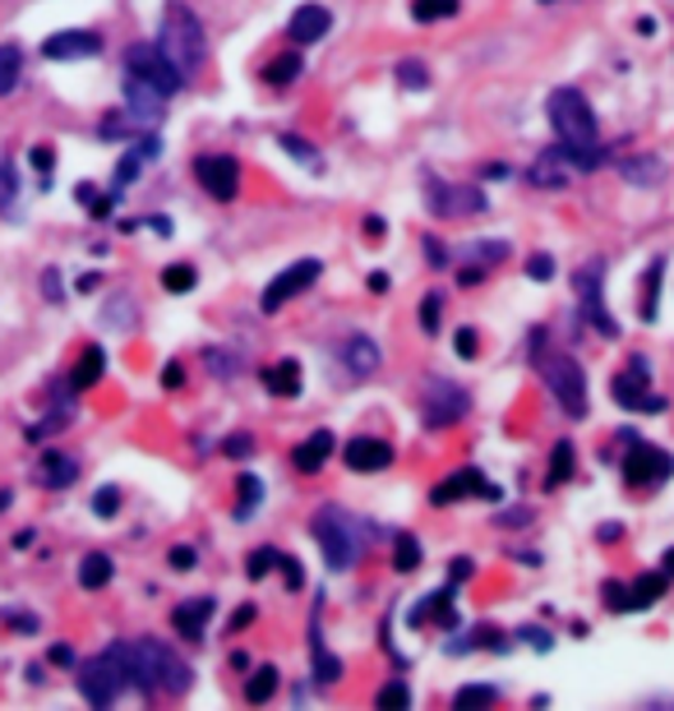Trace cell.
<instances>
[{
	"label": "cell",
	"mask_w": 674,
	"mask_h": 711,
	"mask_svg": "<svg viewBox=\"0 0 674 711\" xmlns=\"http://www.w3.org/2000/svg\"><path fill=\"white\" fill-rule=\"evenodd\" d=\"M568 477H573V443H559V449H555V467H550V485H559V481H568Z\"/></svg>",
	"instance_id": "ab89813d"
},
{
	"label": "cell",
	"mask_w": 674,
	"mask_h": 711,
	"mask_svg": "<svg viewBox=\"0 0 674 711\" xmlns=\"http://www.w3.org/2000/svg\"><path fill=\"white\" fill-rule=\"evenodd\" d=\"M393 568H398V573H417V568H421V541H417V536H398V545H393Z\"/></svg>",
	"instance_id": "d6a6232c"
},
{
	"label": "cell",
	"mask_w": 674,
	"mask_h": 711,
	"mask_svg": "<svg viewBox=\"0 0 674 711\" xmlns=\"http://www.w3.org/2000/svg\"><path fill=\"white\" fill-rule=\"evenodd\" d=\"M112 560L107 555H88L84 564H80V587H88V592H102V587H107L112 583Z\"/></svg>",
	"instance_id": "4316f807"
},
{
	"label": "cell",
	"mask_w": 674,
	"mask_h": 711,
	"mask_svg": "<svg viewBox=\"0 0 674 711\" xmlns=\"http://www.w3.org/2000/svg\"><path fill=\"white\" fill-rule=\"evenodd\" d=\"M333 449H337V439H333V430H315L305 443H296V453H292V462H296V471H305V477H315V471L333 458Z\"/></svg>",
	"instance_id": "e0dca14e"
},
{
	"label": "cell",
	"mask_w": 674,
	"mask_h": 711,
	"mask_svg": "<svg viewBox=\"0 0 674 711\" xmlns=\"http://www.w3.org/2000/svg\"><path fill=\"white\" fill-rule=\"evenodd\" d=\"M277 560H282L277 550H254V555H250V564H245V573H250L254 583H259V577H268V568H273Z\"/></svg>",
	"instance_id": "60d3db41"
},
{
	"label": "cell",
	"mask_w": 674,
	"mask_h": 711,
	"mask_svg": "<svg viewBox=\"0 0 674 711\" xmlns=\"http://www.w3.org/2000/svg\"><path fill=\"white\" fill-rule=\"evenodd\" d=\"M236 490H241V504H236V517H250V509H259V499H264V485H259L254 477H241V481H236Z\"/></svg>",
	"instance_id": "74e56055"
},
{
	"label": "cell",
	"mask_w": 674,
	"mask_h": 711,
	"mask_svg": "<svg viewBox=\"0 0 674 711\" xmlns=\"http://www.w3.org/2000/svg\"><path fill=\"white\" fill-rule=\"evenodd\" d=\"M301 56H296V51H282V56L277 61H268L264 65V84H273V88H282V84H292V79H301Z\"/></svg>",
	"instance_id": "484cf974"
},
{
	"label": "cell",
	"mask_w": 674,
	"mask_h": 711,
	"mask_svg": "<svg viewBox=\"0 0 674 711\" xmlns=\"http://www.w3.org/2000/svg\"><path fill=\"white\" fill-rule=\"evenodd\" d=\"M158 46H162V56L186 79L203 61H209V38H203V23L194 19L190 6H180V0H171V6H167V19H162V29H158Z\"/></svg>",
	"instance_id": "3957f363"
},
{
	"label": "cell",
	"mask_w": 674,
	"mask_h": 711,
	"mask_svg": "<svg viewBox=\"0 0 674 711\" xmlns=\"http://www.w3.org/2000/svg\"><path fill=\"white\" fill-rule=\"evenodd\" d=\"M116 509H120V490H112V485H107L102 494H93V513H97V517H112Z\"/></svg>",
	"instance_id": "b9f144b4"
},
{
	"label": "cell",
	"mask_w": 674,
	"mask_h": 711,
	"mask_svg": "<svg viewBox=\"0 0 674 711\" xmlns=\"http://www.w3.org/2000/svg\"><path fill=\"white\" fill-rule=\"evenodd\" d=\"M457 0H411V19L417 23H434V19H453Z\"/></svg>",
	"instance_id": "1f68e13d"
},
{
	"label": "cell",
	"mask_w": 674,
	"mask_h": 711,
	"mask_svg": "<svg viewBox=\"0 0 674 711\" xmlns=\"http://www.w3.org/2000/svg\"><path fill=\"white\" fill-rule=\"evenodd\" d=\"M540 375H546L550 393L559 398V407L568 416H587V379H582V365L573 356H550V360H540Z\"/></svg>",
	"instance_id": "8992f818"
},
{
	"label": "cell",
	"mask_w": 674,
	"mask_h": 711,
	"mask_svg": "<svg viewBox=\"0 0 674 711\" xmlns=\"http://www.w3.org/2000/svg\"><path fill=\"white\" fill-rule=\"evenodd\" d=\"M125 683H129V666H125L120 647H107L102 656H93V661L80 666V693L93 707H112L125 693Z\"/></svg>",
	"instance_id": "277c9868"
},
{
	"label": "cell",
	"mask_w": 674,
	"mask_h": 711,
	"mask_svg": "<svg viewBox=\"0 0 674 711\" xmlns=\"http://www.w3.org/2000/svg\"><path fill=\"white\" fill-rule=\"evenodd\" d=\"M38 477H42V485H51V490H65L74 477H80V462H74L70 453H42L38 458Z\"/></svg>",
	"instance_id": "44dd1931"
},
{
	"label": "cell",
	"mask_w": 674,
	"mask_h": 711,
	"mask_svg": "<svg viewBox=\"0 0 674 711\" xmlns=\"http://www.w3.org/2000/svg\"><path fill=\"white\" fill-rule=\"evenodd\" d=\"M102 375H107V352H102V347H88L84 356H80V365H74V388H93Z\"/></svg>",
	"instance_id": "d4e9b609"
},
{
	"label": "cell",
	"mask_w": 674,
	"mask_h": 711,
	"mask_svg": "<svg viewBox=\"0 0 674 711\" xmlns=\"http://www.w3.org/2000/svg\"><path fill=\"white\" fill-rule=\"evenodd\" d=\"M120 135H125V116L112 112L107 121H102V139H120Z\"/></svg>",
	"instance_id": "681fc988"
},
{
	"label": "cell",
	"mask_w": 674,
	"mask_h": 711,
	"mask_svg": "<svg viewBox=\"0 0 674 711\" xmlns=\"http://www.w3.org/2000/svg\"><path fill=\"white\" fill-rule=\"evenodd\" d=\"M29 157H33V167H38V171H42V176H46V171H51V148H33V153H29Z\"/></svg>",
	"instance_id": "11a10c76"
},
{
	"label": "cell",
	"mask_w": 674,
	"mask_h": 711,
	"mask_svg": "<svg viewBox=\"0 0 674 711\" xmlns=\"http://www.w3.org/2000/svg\"><path fill=\"white\" fill-rule=\"evenodd\" d=\"M97 51H102V38L88 33V29H80V33H51L42 42L46 61H88V56H97Z\"/></svg>",
	"instance_id": "9a60e30c"
},
{
	"label": "cell",
	"mask_w": 674,
	"mask_h": 711,
	"mask_svg": "<svg viewBox=\"0 0 674 711\" xmlns=\"http://www.w3.org/2000/svg\"><path fill=\"white\" fill-rule=\"evenodd\" d=\"M343 462L351 471H383V467H393V443H383V439H351L347 449H343Z\"/></svg>",
	"instance_id": "2e32d148"
},
{
	"label": "cell",
	"mask_w": 674,
	"mask_h": 711,
	"mask_svg": "<svg viewBox=\"0 0 674 711\" xmlns=\"http://www.w3.org/2000/svg\"><path fill=\"white\" fill-rule=\"evenodd\" d=\"M319 269H324L319 259H301V263H292L287 273H277V278L264 286V296H259V310H264V314H277L287 301H296V296L305 292V286H315V282H319Z\"/></svg>",
	"instance_id": "ba28073f"
},
{
	"label": "cell",
	"mask_w": 674,
	"mask_h": 711,
	"mask_svg": "<svg viewBox=\"0 0 674 711\" xmlns=\"http://www.w3.org/2000/svg\"><path fill=\"white\" fill-rule=\"evenodd\" d=\"M250 619H254V605H241V610L231 615V634H236V628H245Z\"/></svg>",
	"instance_id": "db71d44e"
},
{
	"label": "cell",
	"mask_w": 674,
	"mask_h": 711,
	"mask_svg": "<svg viewBox=\"0 0 674 711\" xmlns=\"http://www.w3.org/2000/svg\"><path fill=\"white\" fill-rule=\"evenodd\" d=\"M375 702H379L383 711H402V707H411V689H407L402 679H393V683H383Z\"/></svg>",
	"instance_id": "e575fe53"
},
{
	"label": "cell",
	"mask_w": 674,
	"mask_h": 711,
	"mask_svg": "<svg viewBox=\"0 0 674 711\" xmlns=\"http://www.w3.org/2000/svg\"><path fill=\"white\" fill-rule=\"evenodd\" d=\"M343 360H347V370L356 375V379H366V375H375L379 370V347H375V342L370 337H347L343 342Z\"/></svg>",
	"instance_id": "ffe728a7"
},
{
	"label": "cell",
	"mask_w": 674,
	"mask_h": 711,
	"mask_svg": "<svg viewBox=\"0 0 674 711\" xmlns=\"http://www.w3.org/2000/svg\"><path fill=\"white\" fill-rule=\"evenodd\" d=\"M665 577H674V550H670V555H665Z\"/></svg>",
	"instance_id": "6125c7cd"
},
{
	"label": "cell",
	"mask_w": 674,
	"mask_h": 711,
	"mask_svg": "<svg viewBox=\"0 0 674 711\" xmlns=\"http://www.w3.org/2000/svg\"><path fill=\"white\" fill-rule=\"evenodd\" d=\"M466 573H472V560H453V583H462Z\"/></svg>",
	"instance_id": "94428289"
},
{
	"label": "cell",
	"mask_w": 674,
	"mask_h": 711,
	"mask_svg": "<svg viewBox=\"0 0 674 711\" xmlns=\"http://www.w3.org/2000/svg\"><path fill=\"white\" fill-rule=\"evenodd\" d=\"M10 195H14V176L10 167H0V208H10Z\"/></svg>",
	"instance_id": "816d5d0a"
},
{
	"label": "cell",
	"mask_w": 674,
	"mask_h": 711,
	"mask_svg": "<svg viewBox=\"0 0 674 711\" xmlns=\"http://www.w3.org/2000/svg\"><path fill=\"white\" fill-rule=\"evenodd\" d=\"M466 416V393L449 379H434L425 388V426H457V420Z\"/></svg>",
	"instance_id": "7c38bea8"
},
{
	"label": "cell",
	"mask_w": 674,
	"mask_h": 711,
	"mask_svg": "<svg viewBox=\"0 0 674 711\" xmlns=\"http://www.w3.org/2000/svg\"><path fill=\"white\" fill-rule=\"evenodd\" d=\"M559 163H564V148H555V153L540 157V163L531 167V180H536V186H564L568 171H559Z\"/></svg>",
	"instance_id": "4dcf8cb0"
},
{
	"label": "cell",
	"mask_w": 674,
	"mask_h": 711,
	"mask_svg": "<svg viewBox=\"0 0 674 711\" xmlns=\"http://www.w3.org/2000/svg\"><path fill=\"white\" fill-rule=\"evenodd\" d=\"M527 273H531L536 282H546V278H555V259H546V254H536V259L527 263Z\"/></svg>",
	"instance_id": "c3c4849f"
},
{
	"label": "cell",
	"mask_w": 674,
	"mask_h": 711,
	"mask_svg": "<svg viewBox=\"0 0 674 711\" xmlns=\"http://www.w3.org/2000/svg\"><path fill=\"white\" fill-rule=\"evenodd\" d=\"M277 693V670L273 666H259L254 675H250V683H245V702H268Z\"/></svg>",
	"instance_id": "f546056e"
},
{
	"label": "cell",
	"mask_w": 674,
	"mask_h": 711,
	"mask_svg": "<svg viewBox=\"0 0 674 711\" xmlns=\"http://www.w3.org/2000/svg\"><path fill=\"white\" fill-rule=\"evenodd\" d=\"M550 121H555V135H559V148L573 167L591 171L601 163V129H596V112L591 102L578 93V88H559L550 93Z\"/></svg>",
	"instance_id": "6da1fadb"
},
{
	"label": "cell",
	"mask_w": 674,
	"mask_h": 711,
	"mask_svg": "<svg viewBox=\"0 0 674 711\" xmlns=\"http://www.w3.org/2000/svg\"><path fill=\"white\" fill-rule=\"evenodd\" d=\"M282 148H287L292 157H301V163H305V167H315V157H319L315 148H309L305 139H296V135H282Z\"/></svg>",
	"instance_id": "ee69618b"
},
{
	"label": "cell",
	"mask_w": 674,
	"mask_h": 711,
	"mask_svg": "<svg viewBox=\"0 0 674 711\" xmlns=\"http://www.w3.org/2000/svg\"><path fill=\"white\" fill-rule=\"evenodd\" d=\"M167 564H171L176 573H190V568H194V550H190V545H176L171 555H167Z\"/></svg>",
	"instance_id": "7dc6e473"
},
{
	"label": "cell",
	"mask_w": 674,
	"mask_h": 711,
	"mask_svg": "<svg viewBox=\"0 0 674 711\" xmlns=\"http://www.w3.org/2000/svg\"><path fill=\"white\" fill-rule=\"evenodd\" d=\"M282 577H287V587H292V592H301V587H305V573H301V560H292V555H282Z\"/></svg>",
	"instance_id": "bcb514c9"
},
{
	"label": "cell",
	"mask_w": 674,
	"mask_h": 711,
	"mask_svg": "<svg viewBox=\"0 0 674 711\" xmlns=\"http://www.w3.org/2000/svg\"><path fill=\"white\" fill-rule=\"evenodd\" d=\"M457 356H462V360H472V356H476V333H472V328H462V333H457Z\"/></svg>",
	"instance_id": "f907efd6"
},
{
	"label": "cell",
	"mask_w": 674,
	"mask_h": 711,
	"mask_svg": "<svg viewBox=\"0 0 674 711\" xmlns=\"http://www.w3.org/2000/svg\"><path fill=\"white\" fill-rule=\"evenodd\" d=\"M125 70L129 74H135V79H144V84H152V88H158V93H180V84H186V74H180L167 56H162V46L158 42H135V46H129L125 51Z\"/></svg>",
	"instance_id": "52a82bcc"
},
{
	"label": "cell",
	"mask_w": 674,
	"mask_h": 711,
	"mask_svg": "<svg viewBox=\"0 0 674 711\" xmlns=\"http://www.w3.org/2000/svg\"><path fill=\"white\" fill-rule=\"evenodd\" d=\"M315 541L324 550V560L333 573H347L360 555V536H356V526L343 509H319L315 513Z\"/></svg>",
	"instance_id": "5b68a950"
},
{
	"label": "cell",
	"mask_w": 674,
	"mask_h": 711,
	"mask_svg": "<svg viewBox=\"0 0 674 711\" xmlns=\"http://www.w3.org/2000/svg\"><path fill=\"white\" fill-rule=\"evenodd\" d=\"M439 324H444V296L430 292V296L421 301V328H425V333H439Z\"/></svg>",
	"instance_id": "8d00e7d4"
},
{
	"label": "cell",
	"mask_w": 674,
	"mask_h": 711,
	"mask_svg": "<svg viewBox=\"0 0 674 711\" xmlns=\"http://www.w3.org/2000/svg\"><path fill=\"white\" fill-rule=\"evenodd\" d=\"M194 180L213 199L231 203L241 195V163L236 157H227V153H203V157H194Z\"/></svg>",
	"instance_id": "9c48e42d"
},
{
	"label": "cell",
	"mask_w": 674,
	"mask_h": 711,
	"mask_svg": "<svg viewBox=\"0 0 674 711\" xmlns=\"http://www.w3.org/2000/svg\"><path fill=\"white\" fill-rule=\"evenodd\" d=\"M222 453H227V458H250V453H254V439H250V435H231V439H222Z\"/></svg>",
	"instance_id": "f6af8a7d"
},
{
	"label": "cell",
	"mask_w": 674,
	"mask_h": 711,
	"mask_svg": "<svg viewBox=\"0 0 674 711\" xmlns=\"http://www.w3.org/2000/svg\"><path fill=\"white\" fill-rule=\"evenodd\" d=\"M670 471H674V462H670L665 449H656V443H633V453L624 458V481L633 490H652V485L670 481Z\"/></svg>",
	"instance_id": "30bf717a"
},
{
	"label": "cell",
	"mask_w": 674,
	"mask_h": 711,
	"mask_svg": "<svg viewBox=\"0 0 674 711\" xmlns=\"http://www.w3.org/2000/svg\"><path fill=\"white\" fill-rule=\"evenodd\" d=\"M199 273L190 269V263H171V269H162V286L167 292H194Z\"/></svg>",
	"instance_id": "836d02e7"
},
{
	"label": "cell",
	"mask_w": 674,
	"mask_h": 711,
	"mask_svg": "<svg viewBox=\"0 0 674 711\" xmlns=\"http://www.w3.org/2000/svg\"><path fill=\"white\" fill-rule=\"evenodd\" d=\"M209 615H213V600H209V596H194V600H186V605H176V610H171V624H176L180 638L199 642V638H203V624H209Z\"/></svg>",
	"instance_id": "ac0fdd59"
},
{
	"label": "cell",
	"mask_w": 674,
	"mask_h": 711,
	"mask_svg": "<svg viewBox=\"0 0 674 711\" xmlns=\"http://www.w3.org/2000/svg\"><path fill=\"white\" fill-rule=\"evenodd\" d=\"M180 379H186V370H180V365L171 360L167 370H162V384H167V388H180Z\"/></svg>",
	"instance_id": "f5cc1de1"
},
{
	"label": "cell",
	"mask_w": 674,
	"mask_h": 711,
	"mask_svg": "<svg viewBox=\"0 0 674 711\" xmlns=\"http://www.w3.org/2000/svg\"><path fill=\"white\" fill-rule=\"evenodd\" d=\"M42 286H46V296H51V301L61 296V278H56V273H46V282H42Z\"/></svg>",
	"instance_id": "91938a15"
},
{
	"label": "cell",
	"mask_w": 674,
	"mask_h": 711,
	"mask_svg": "<svg viewBox=\"0 0 674 711\" xmlns=\"http://www.w3.org/2000/svg\"><path fill=\"white\" fill-rule=\"evenodd\" d=\"M120 656L129 666V679H135L144 693H186L190 689V666L162 642H152V638L129 642V647H120Z\"/></svg>",
	"instance_id": "7a4b0ae2"
},
{
	"label": "cell",
	"mask_w": 674,
	"mask_h": 711,
	"mask_svg": "<svg viewBox=\"0 0 674 711\" xmlns=\"http://www.w3.org/2000/svg\"><path fill=\"white\" fill-rule=\"evenodd\" d=\"M425 254H430V263H434V269H444V263H449L444 245H434V241H425Z\"/></svg>",
	"instance_id": "9f6ffc18"
},
{
	"label": "cell",
	"mask_w": 674,
	"mask_h": 711,
	"mask_svg": "<svg viewBox=\"0 0 674 711\" xmlns=\"http://www.w3.org/2000/svg\"><path fill=\"white\" fill-rule=\"evenodd\" d=\"M315 679H319V683H337V679H343V661H337V656H328L319 642H315Z\"/></svg>",
	"instance_id": "d590c367"
},
{
	"label": "cell",
	"mask_w": 674,
	"mask_h": 711,
	"mask_svg": "<svg viewBox=\"0 0 674 711\" xmlns=\"http://www.w3.org/2000/svg\"><path fill=\"white\" fill-rule=\"evenodd\" d=\"M661 592H665V573H646V577H638V583L629 587L633 610H646V605H656Z\"/></svg>",
	"instance_id": "f1b7e54d"
},
{
	"label": "cell",
	"mask_w": 674,
	"mask_h": 711,
	"mask_svg": "<svg viewBox=\"0 0 674 711\" xmlns=\"http://www.w3.org/2000/svg\"><path fill=\"white\" fill-rule=\"evenodd\" d=\"M10 509V494H0V513H6Z\"/></svg>",
	"instance_id": "be15d7a7"
},
{
	"label": "cell",
	"mask_w": 674,
	"mask_h": 711,
	"mask_svg": "<svg viewBox=\"0 0 674 711\" xmlns=\"http://www.w3.org/2000/svg\"><path fill=\"white\" fill-rule=\"evenodd\" d=\"M398 84H402V88H417V93H421V88L430 84V70H425L421 61H402V65H398Z\"/></svg>",
	"instance_id": "f35d334b"
},
{
	"label": "cell",
	"mask_w": 674,
	"mask_h": 711,
	"mask_svg": "<svg viewBox=\"0 0 674 711\" xmlns=\"http://www.w3.org/2000/svg\"><path fill=\"white\" fill-rule=\"evenodd\" d=\"M125 97H129V112L144 116V121L158 116V112H162V102H167V93H158V88L144 84V79H135V74L125 79Z\"/></svg>",
	"instance_id": "7402d4cb"
},
{
	"label": "cell",
	"mask_w": 674,
	"mask_h": 711,
	"mask_svg": "<svg viewBox=\"0 0 674 711\" xmlns=\"http://www.w3.org/2000/svg\"><path fill=\"white\" fill-rule=\"evenodd\" d=\"M328 23H333V14L324 10V6H301L296 14H292V42L296 46H309V42H319L324 33H328Z\"/></svg>",
	"instance_id": "d6986e66"
},
{
	"label": "cell",
	"mask_w": 674,
	"mask_h": 711,
	"mask_svg": "<svg viewBox=\"0 0 674 711\" xmlns=\"http://www.w3.org/2000/svg\"><path fill=\"white\" fill-rule=\"evenodd\" d=\"M495 698H499L495 689H476V683H472V689H462L453 702H457V707H485V702H495Z\"/></svg>",
	"instance_id": "7bdbcfd3"
},
{
	"label": "cell",
	"mask_w": 674,
	"mask_h": 711,
	"mask_svg": "<svg viewBox=\"0 0 674 711\" xmlns=\"http://www.w3.org/2000/svg\"><path fill=\"white\" fill-rule=\"evenodd\" d=\"M19 74H23V51L19 46H0V97L14 93Z\"/></svg>",
	"instance_id": "83f0119b"
},
{
	"label": "cell",
	"mask_w": 674,
	"mask_h": 711,
	"mask_svg": "<svg viewBox=\"0 0 674 711\" xmlns=\"http://www.w3.org/2000/svg\"><path fill=\"white\" fill-rule=\"evenodd\" d=\"M264 384L273 398H296L301 393V360H277L273 370H264Z\"/></svg>",
	"instance_id": "cb8c5ba5"
},
{
	"label": "cell",
	"mask_w": 674,
	"mask_h": 711,
	"mask_svg": "<svg viewBox=\"0 0 674 711\" xmlns=\"http://www.w3.org/2000/svg\"><path fill=\"white\" fill-rule=\"evenodd\" d=\"M578 286H582V296H587V314H591V324L601 328V333H614V320L605 314V305H601V269L591 263V273H582L578 278Z\"/></svg>",
	"instance_id": "603a6c76"
},
{
	"label": "cell",
	"mask_w": 674,
	"mask_h": 711,
	"mask_svg": "<svg viewBox=\"0 0 674 711\" xmlns=\"http://www.w3.org/2000/svg\"><path fill=\"white\" fill-rule=\"evenodd\" d=\"M425 203H430V213H439V218H472V213H481V208H485V195L466 190V186H444V180H430Z\"/></svg>",
	"instance_id": "8fae6325"
},
{
	"label": "cell",
	"mask_w": 674,
	"mask_h": 711,
	"mask_svg": "<svg viewBox=\"0 0 674 711\" xmlns=\"http://www.w3.org/2000/svg\"><path fill=\"white\" fill-rule=\"evenodd\" d=\"M51 661H56V666H70L74 651H70V647H51Z\"/></svg>",
	"instance_id": "680465c9"
},
{
	"label": "cell",
	"mask_w": 674,
	"mask_h": 711,
	"mask_svg": "<svg viewBox=\"0 0 674 711\" xmlns=\"http://www.w3.org/2000/svg\"><path fill=\"white\" fill-rule=\"evenodd\" d=\"M466 494L499 499V490H495V485H485V477H481L476 467H462V471H453L449 481H439V485L430 490V504H434V509H449V504H457V499H466Z\"/></svg>",
	"instance_id": "5bb4252c"
},
{
	"label": "cell",
	"mask_w": 674,
	"mask_h": 711,
	"mask_svg": "<svg viewBox=\"0 0 674 711\" xmlns=\"http://www.w3.org/2000/svg\"><path fill=\"white\" fill-rule=\"evenodd\" d=\"M614 402L629 407V411H656V407H661V398L652 393V379H646V365H642V360H633L629 370L614 379Z\"/></svg>",
	"instance_id": "4fadbf2b"
},
{
	"label": "cell",
	"mask_w": 674,
	"mask_h": 711,
	"mask_svg": "<svg viewBox=\"0 0 674 711\" xmlns=\"http://www.w3.org/2000/svg\"><path fill=\"white\" fill-rule=\"evenodd\" d=\"M366 236L370 241H383V218H366Z\"/></svg>",
	"instance_id": "6f0895ef"
}]
</instances>
